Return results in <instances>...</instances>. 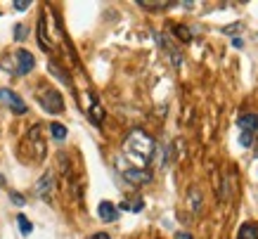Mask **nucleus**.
I'll return each mask as SVG.
<instances>
[{"mask_svg":"<svg viewBox=\"0 0 258 239\" xmlns=\"http://www.w3.org/2000/svg\"><path fill=\"white\" fill-rule=\"evenodd\" d=\"M123 152L131 161L138 163L135 168H147L149 161H152V156H154V152H157V142L149 138L145 131H133L125 138Z\"/></svg>","mask_w":258,"mask_h":239,"instance_id":"f257e3e1","label":"nucleus"},{"mask_svg":"<svg viewBox=\"0 0 258 239\" xmlns=\"http://www.w3.org/2000/svg\"><path fill=\"white\" fill-rule=\"evenodd\" d=\"M36 97H38V104L45 109L47 114H62V111H64V97H62V93H59V90H55V88L43 85Z\"/></svg>","mask_w":258,"mask_h":239,"instance_id":"f03ea898","label":"nucleus"},{"mask_svg":"<svg viewBox=\"0 0 258 239\" xmlns=\"http://www.w3.org/2000/svg\"><path fill=\"white\" fill-rule=\"evenodd\" d=\"M237 128H239V145L251 147L258 135V114H239Z\"/></svg>","mask_w":258,"mask_h":239,"instance_id":"7ed1b4c3","label":"nucleus"},{"mask_svg":"<svg viewBox=\"0 0 258 239\" xmlns=\"http://www.w3.org/2000/svg\"><path fill=\"white\" fill-rule=\"evenodd\" d=\"M121 175H123V180L128 183V185H133V187L149 185L152 177H154L147 168H135V166H131V168H121Z\"/></svg>","mask_w":258,"mask_h":239,"instance_id":"20e7f679","label":"nucleus"},{"mask_svg":"<svg viewBox=\"0 0 258 239\" xmlns=\"http://www.w3.org/2000/svg\"><path fill=\"white\" fill-rule=\"evenodd\" d=\"M0 100L5 102V104H10V109H12L15 114H26V102L17 93L8 90V88H0Z\"/></svg>","mask_w":258,"mask_h":239,"instance_id":"39448f33","label":"nucleus"},{"mask_svg":"<svg viewBox=\"0 0 258 239\" xmlns=\"http://www.w3.org/2000/svg\"><path fill=\"white\" fill-rule=\"evenodd\" d=\"M15 59H17V74H19V76H26V74L33 71V67H36V59H33V54L29 52V50H17Z\"/></svg>","mask_w":258,"mask_h":239,"instance_id":"423d86ee","label":"nucleus"},{"mask_svg":"<svg viewBox=\"0 0 258 239\" xmlns=\"http://www.w3.org/2000/svg\"><path fill=\"white\" fill-rule=\"evenodd\" d=\"M154 40H157L161 47H166V52H168V57H171V64L175 67V69H180V64H182V54H180V50L175 45H171L168 40H166L164 33H154Z\"/></svg>","mask_w":258,"mask_h":239,"instance_id":"0eeeda50","label":"nucleus"},{"mask_svg":"<svg viewBox=\"0 0 258 239\" xmlns=\"http://www.w3.org/2000/svg\"><path fill=\"white\" fill-rule=\"evenodd\" d=\"M52 190H55V175L47 170L45 175L40 177L38 183H36V194H38L40 199H50V194H52Z\"/></svg>","mask_w":258,"mask_h":239,"instance_id":"6e6552de","label":"nucleus"},{"mask_svg":"<svg viewBox=\"0 0 258 239\" xmlns=\"http://www.w3.org/2000/svg\"><path fill=\"white\" fill-rule=\"evenodd\" d=\"M97 216H100L104 223H114V220L118 218L116 204H111V201H100V206H97Z\"/></svg>","mask_w":258,"mask_h":239,"instance_id":"1a4fd4ad","label":"nucleus"},{"mask_svg":"<svg viewBox=\"0 0 258 239\" xmlns=\"http://www.w3.org/2000/svg\"><path fill=\"white\" fill-rule=\"evenodd\" d=\"M237 239H258V225L251 223V220L242 223V227L237 232Z\"/></svg>","mask_w":258,"mask_h":239,"instance_id":"9d476101","label":"nucleus"},{"mask_svg":"<svg viewBox=\"0 0 258 239\" xmlns=\"http://www.w3.org/2000/svg\"><path fill=\"white\" fill-rule=\"evenodd\" d=\"M102 118H104V111H102L100 102H95V100H93V107H90V121H93L95 126H100V124H102Z\"/></svg>","mask_w":258,"mask_h":239,"instance_id":"9b49d317","label":"nucleus"},{"mask_svg":"<svg viewBox=\"0 0 258 239\" xmlns=\"http://www.w3.org/2000/svg\"><path fill=\"white\" fill-rule=\"evenodd\" d=\"M17 225H19V232H22L24 237H29V234L33 232V225L26 216H17Z\"/></svg>","mask_w":258,"mask_h":239,"instance_id":"f8f14e48","label":"nucleus"},{"mask_svg":"<svg viewBox=\"0 0 258 239\" xmlns=\"http://www.w3.org/2000/svg\"><path fill=\"white\" fill-rule=\"evenodd\" d=\"M121 208H123V211H133V213H140L142 208H145V201L138 197V199H133V201H123V204H121Z\"/></svg>","mask_w":258,"mask_h":239,"instance_id":"ddd939ff","label":"nucleus"},{"mask_svg":"<svg viewBox=\"0 0 258 239\" xmlns=\"http://www.w3.org/2000/svg\"><path fill=\"white\" fill-rule=\"evenodd\" d=\"M50 133H52V138H55L57 142L67 140V126H62V124H50Z\"/></svg>","mask_w":258,"mask_h":239,"instance_id":"4468645a","label":"nucleus"},{"mask_svg":"<svg viewBox=\"0 0 258 239\" xmlns=\"http://www.w3.org/2000/svg\"><path fill=\"white\" fill-rule=\"evenodd\" d=\"M189 206H192V211H195V213L202 208V192H199L197 187H192V190H189Z\"/></svg>","mask_w":258,"mask_h":239,"instance_id":"2eb2a0df","label":"nucleus"},{"mask_svg":"<svg viewBox=\"0 0 258 239\" xmlns=\"http://www.w3.org/2000/svg\"><path fill=\"white\" fill-rule=\"evenodd\" d=\"M173 31H175V36H178L182 43H189V40H192V33H189L187 26H173Z\"/></svg>","mask_w":258,"mask_h":239,"instance_id":"dca6fc26","label":"nucleus"},{"mask_svg":"<svg viewBox=\"0 0 258 239\" xmlns=\"http://www.w3.org/2000/svg\"><path fill=\"white\" fill-rule=\"evenodd\" d=\"M142 10H166V8H173V3H140Z\"/></svg>","mask_w":258,"mask_h":239,"instance_id":"f3484780","label":"nucleus"},{"mask_svg":"<svg viewBox=\"0 0 258 239\" xmlns=\"http://www.w3.org/2000/svg\"><path fill=\"white\" fill-rule=\"evenodd\" d=\"M26 33H29V29H26L24 24H17V26H15V40H17V43L26 40Z\"/></svg>","mask_w":258,"mask_h":239,"instance_id":"a211bd4d","label":"nucleus"},{"mask_svg":"<svg viewBox=\"0 0 258 239\" xmlns=\"http://www.w3.org/2000/svg\"><path fill=\"white\" fill-rule=\"evenodd\" d=\"M50 71H52V76H57V78H59V81H64V83L69 85V76H67V74H62V69H59L57 64H52V62H50Z\"/></svg>","mask_w":258,"mask_h":239,"instance_id":"6ab92c4d","label":"nucleus"},{"mask_svg":"<svg viewBox=\"0 0 258 239\" xmlns=\"http://www.w3.org/2000/svg\"><path fill=\"white\" fill-rule=\"evenodd\" d=\"M220 31L225 33V36H235V33L242 31V24H230V26H223Z\"/></svg>","mask_w":258,"mask_h":239,"instance_id":"aec40b11","label":"nucleus"},{"mask_svg":"<svg viewBox=\"0 0 258 239\" xmlns=\"http://www.w3.org/2000/svg\"><path fill=\"white\" fill-rule=\"evenodd\" d=\"M10 199L15 201V206H24V204H26V201H24V197L19 192H10Z\"/></svg>","mask_w":258,"mask_h":239,"instance_id":"412c9836","label":"nucleus"},{"mask_svg":"<svg viewBox=\"0 0 258 239\" xmlns=\"http://www.w3.org/2000/svg\"><path fill=\"white\" fill-rule=\"evenodd\" d=\"M29 8H31L29 0H17L15 3V10H19V12H24V10H29Z\"/></svg>","mask_w":258,"mask_h":239,"instance_id":"4be33fe9","label":"nucleus"},{"mask_svg":"<svg viewBox=\"0 0 258 239\" xmlns=\"http://www.w3.org/2000/svg\"><path fill=\"white\" fill-rule=\"evenodd\" d=\"M88 239H111V237L107 234V232H97V234H90Z\"/></svg>","mask_w":258,"mask_h":239,"instance_id":"5701e85b","label":"nucleus"},{"mask_svg":"<svg viewBox=\"0 0 258 239\" xmlns=\"http://www.w3.org/2000/svg\"><path fill=\"white\" fill-rule=\"evenodd\" d=\"M175 239H195V237H192L189 232H178V234H175Z\"/></svg>","mask_w":258,"mask_h":239,"instance_id":"b1692460","label":"nucleus"},{"mask_svg":"<svg viewBox=\"0 0 258 239\" xmlns=\"http://www.w3.org/2000/svg\"><path fill=\"white\" fill-rule=\"evenodd\" d=\"M232 47H244V40L242 38H232Z\"/></svg>","mask_w":258,"mask_h":239,"instance_id":"393cba45","label":"nucleus"},{"mask_svg":"<svg viewBox=\"0 0 258 239\" xmlns=\"http://www.w3.org/2000/svg\"><path fill=\"white\" fill-rule=\"evenodd\" d=\"M253 145H256V149H253V152H256V156H258V135H256V140H253Z\"/></svg>","mask_w":258,"mask_h":239,"instance_id":"a878e982","label":"nucleus"}]
</instances>
